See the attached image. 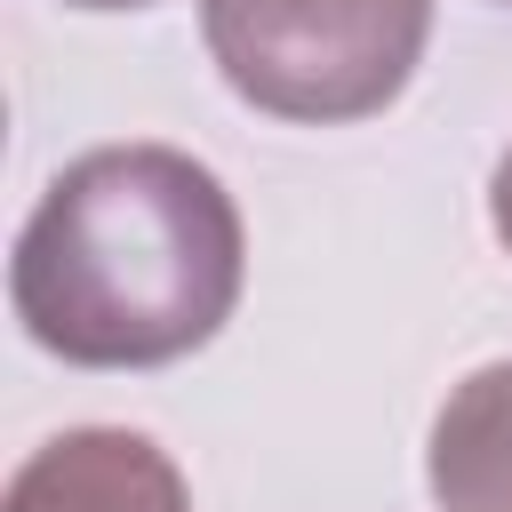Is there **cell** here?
Listing matches in <instances>:
<instances>
[{"mask_svg": "<svg viewBox=\"0 0 512 512\" xmlns=\"http://www.w3.org/2000/svg\"><path fill=\"white\" fill-rule=\"evenodd\" d=\"M240 208L176 144L80 152L16 232L8 304L72 368H160L240 304Z\"/></svg>", "mask_w": 512, "mask_h": 512, "instance_id": "6da1fadb", "label": "cell"}, {"mask_svg": "<svg viewBox=\"0 0 512 512\" xmlns=\"http://www.w3.org/2000/svg\"><path fill=\"white\" fill-rule=\"evenodd\" d=\"M200 32L240 104L344 128L416 80L432 0H200Z\"/></svg>", "mask_w": 512, "mask_h": 512, "instance_id": "7a4b0ae2", "label": "cell"}, {"mask_svg": "<svg viewBox=\"0 0 512 512\" xmlns=\"http://www.w3.org/2000/svg\"><path fill=\"white\" fill-rule=\"evenodd\" d=\"M0 512H192V496L160 440L128 424H80L16 464Z\"/></svg>", "mask_w": 512, "mask_h": 512, "instance_id": "3957f363", "label": "cell"}, {"mask_svg": "<svg viewBox=\"0 0 512 512\" xmlns=\"http://www.w3.org/2000/svg\"><path fill=\"white\" fill-rule=\"evenodd\" d=\"M424 480L440 512H512V360L472 368L440 400Z\"/></svg>", "mask_w": 512, "mask_h": 512, "instance_id": "277c9868", "label": "cell"}, {"mask_svg": "<svg viewBox=\"0 0 512 512\" xmlns=\"http://www.w3.org/2000/svg\"><path fill=\"white\" fill-rule=\"evenodd\" d=\"M488 224H496V240H504V256H512V144H504V160H496V176H488Z\"/></svg>", "mask_w": 512, "mask_h": 512, "instance_id": "5b68a950", "label": "cell"}, {"mask_svg": "<svg viewBox=\"0 0 512 512\" xmlns=\"http://www.w3.org/2000/svg\"><path fill=\"white\" fill-rule=\"evenodd\" d=\"M72 8H152V0H72Z\"/></svg>", "mask_w": 512, "mask_h": 512, "instance_id": "8992f818", "label": "cell"}]
</instances>
